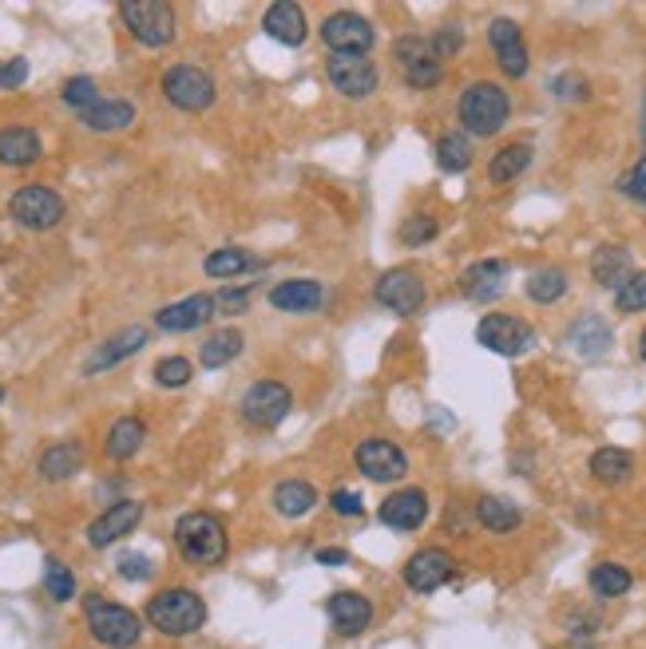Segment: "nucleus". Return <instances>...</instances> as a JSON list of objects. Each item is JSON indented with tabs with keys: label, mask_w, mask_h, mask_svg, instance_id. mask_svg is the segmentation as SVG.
Masks as SVG:
<instances>
[{
	"label": "nucleus",
	"mask_w": 646,
	"mask_h": 649,
	"mask_svg": "<svg viewBox=\"0 0 646 649\" xmlns=\"http://www.w3.org/2000/svg\"><path fill=\"white\" fill-rule=\"evenodd\" d=\"M611 324L602 321V317H580V321L571 324L568 333V345L580 353L583 360H599L611 353Z\"/></svg>",
	"instance_id": "nucleus-24"
},
{
	"label": "nucleus",
	"mask_w": 646,
	"mask_h": 649,
	"mask_svg": "<svg viewBox=\"0 0 646 649\" xmlns=\"http://www.w3.org/2000/svg\"><path fill=\"white\" fill-rule=\"evenodd\" d=\"M393 56L397 64H401V72H405L409 87L425 91V87H437L444 79V64H440V56L432 52V44L425 36H401L393 44Z\"/></svg>",
	"instance_id": "nucleus-12"
},
{
	"label": "nucleus",
	"mask_w": 646,
	"mask_h": 649,
	"mask_svg": "<svg viewBox=\"0 0 646 649\" xmlns=\"http://www.w3.org/2000/svg\"><path fill=\"white\" fill-rule=\"evenodd\" d=\"M258 266H263V261L254 258V254H246V249L239 246H227V249H215V254L203 261V273L215 278V282H222V278H239V273L258 270Z\"/></svg>",
	"instance_id": "nucleus-34"
},
{
	"label": "nucleus",
	"mask_w": 646,
	"mask_h": 649,
	"mask_svg": "<svg viewBox=\"0 0 646 649\" xmlns=\"http://www.w3.org/2000/svg\"><path fill=\"white\" fill-rule=\"evenodd\" d=\"M461 290L468 302H496L508 290V261L484 258L476 266H468L461 278Z\"/></svg>",
	"instance_id": "nucleus-21"
},
{
	"label": "nucleus",
	"mask_w": 646,
	"mask_h": 649,
	"mask_svg": "<svg viewBox=\"0 0 646 649\" xmlns=\"http://www.w3.org/2000/svg\"><path fill=\"white\" fill-rule=\"evenodd\" d=\"M631 273H635V261L626 254L623 246H599L592 258V278L602 285V290H623L631 282Z\"/></svg>",
	"instance_id": "nucleus-25"
},
{
	"label": "nucleus",
	"mask_w": 646,
	"mask_h": 649,
	"mask_svg": "<svg viewBox=\"0 0 646 649\" xmlns=\"http://www.w3.org/2000/svg\"><path fill=\"white\" fill-rule=\"evenodd\" d=\"M437 167L444 174H461L472 167V139L464 131H449V135H440L437 143Z\"/></svg>",
	"instance_id": "nucleus-37"
},
{
	"label": "nucleus",
	"mask_w": 646,
	"mask_h": 649,
	"mask_svg": "<svg viewBox=\"0 0 646 649\" xmlns=\"http://www.w3.org/2000/svg\"><path fill=\"white\" fill-rule=\"evenodd\" d=\"M321 302H326V290L309 278H290V282L270 290V305L282 314H314V309H321Z\"/></svg>",
	"instance_id": "nucleus-23"
},
{
	"label": "nucleus",
	"mask_w": 646,
	"mask_h": 649,
	"mask_svg": "<svg viewBox=\"0 0 646 649\" xmlns=\"http://www.w3.org/2000/svg\"><path fill=\"white\" fill-rule=\"evenodd\" d=\"M263 28L270 40L285 44V48H297V44H306L309 36V24H306V12L297 9L294 0H282V4H270L263 16Z\"/></svg>",
	"instance_id": "nucleus-22"
},
{
	"label": "nucleus",
	"mask_w": 646,
	"mask_h": 649,
	"mask_svg": "<svg viewBox=\"0 0 646 649\" xmlns=\"http://www.w3.org/2000/svg\"><path fill=\"white\" fill-rule=\"evenodd\" d=\"M638 353H643V360H646V329H643V336H638Z\"/></svg>",
	"instance_id": "nucleus-52"
},
{
	"label": "nucleus",
	"mask_w": 646,
	"mask_h": 649,
	"mask_svg": "<svg viewBox=\"0 0 646 649\" xmlns=\"http://www.w3.org/2000/svg\"><path fill=\"white\" fill-rule=\"evenodd\" d=\"M587 467H592V476L599 479V483L619 487V483H626V479H631V472H635V455L623 452V448H599Z\"/></svg>",
	"instance_id": "nucleus-32"
},
{
	"label": "nucleus",
	"mask_w": 646,
	"mask_h": 649,
	"mask_svg": "<svg viewBox=\"0 0 646 649\" xmlns=\"http://www.w3.org/2000/svg\"><path fill=\"white\" fill-rule=\"evenodd\" d=\"M631 571L626 566H619V563H599V566H592V590L599 598H623L626 590H631Z\"/></svg>",
	"instance_id": "nucleus-39"
},
{
	"label": "nucleus",
	"mask_w": 646,
	"mask_h": 649,
	"mask_svg": "<svg viewBox=\"0 0 646 649\" xmlns=\"http://www.w3.org/2000/svg\"><path fill=\"white\" fill-rule=\"evenodd\" d=\"M428 44H432V52H437V56H440V64H444V60H449V56H456V52H461L464 36L456 33V28H444V33H437V36H432V40H428Z\"/></svg>",
	"instance_id": "nucleus-47"
},
{
	"label": "nucleus",
	"mask_w": 646,
	"mask_h": 649,
	"mask_svg": "<svg viewBox=\"0 0 646 649\" xmlns=\"http://www.w3.org/2000/svg\"><path fill=\"white\" fill-rule=\"evenodd\" d=\"M432 238H437V218L413 215L405 226H401V242H405V246H425V242Z\"/></svg>",
	"instance_id": "nucleus-44"
},
{
	"label": "nucleus",
	"mask_w": 646,
	"mask_h": 649,
	"mask_svg": "<svg viewBox=\"0 0 646 649\" xmlns=\"http://www.w3.org/2000/svg\"><path fill=\"white\" fill-rule=\"evenodd\" d=\"M614 309H619V314H638V309H646V270L631 273V282L614 293Z\"/></svg>",
	"instance_id": "nucleus-42"
},
{
	"label": "nucleus",
	"mask_w": 646,
	"mask_h": 649,
	"mask_svg": "<svg viewBox=\"0 0 646 649\" xmlns=\"http://www.w3.org/2000/svg\"><path fill=\"white\" fill-rule=\"evenodd\" d=\"M353 464H357V472H362L365 479H373V483H397V479H405L409 472V455L401 452L393 440L369 436V440L357 444Z\"/></svg>",
	"instance_id": "nucleus-10"
},
{
	"label": "nucleus",
	"mask_w": 646,
	"mask_h": 649,
	"mask_svg": "<svg viewBox=\"0 0 646 649\" xmlns=\"http://www.w3.org/2000/svg\"><path fill=\"white\" fill-rule=\"evenodd\" d=\"M139 519H143L139 499H120V503H111L99 519H92L88 542L96 547V551H103V547H111V542H120L123 535H132V530L139 527Z\"/></svg>",
	"instance_id": "nucleus-17"
},
{
	"label": "nucleus",
	"mask_w": 646,
	"mask_h": 649,
	"mask_svg": "<svg viewBox=\"0 0 646 649\" xmlns=\"http://www.w3.org/2000/svg\"><path fill=\"white\" fill-rule=\"evenodd\" d=\"M242 348H246V336H242L239 329H219V333L207 336V345L198 348V360L207 368H222V365H231Z\"/></svg>",
	"instance_id": "nucleus-36"
},
{
	"label": "nucleus",
	"mask_w": 646,
	"mask_h": 649,
	"mask_svg": "<svg viewBox=\"0 0 646 649\" xmlns=\"http://www.w3.org/2000/svg\"><path fill=\"white\" fill-rule=\"evenodd\" d=\"M246 302H251V290H222L219 297H215V309H222V314H242Z\"/></svg>",
	"instance_id": "nucleus-49"
},
{
	"label": "nucleus",
	"mask_w": 646,
	"mask_h": 649,
	"mask_svg": "<svg viewBox=\"0 0 646 649\" xmlns=\"http://www.w3.org/2000/svg\"><path fill=\"white\" fill-rule=\"evenodd\" d=\"M527 297L532 302H539V305H551V302H559L563 293H568V273L559 270V266H548V270H536L532 278H527Z\"/></svg>",
	"instance_id": "nucleus-38"
},
{
	"label": "nucleus",
	"mask_w": 646,
	"mask_h": 649,
	"mask_svg": "<svg viewBox=\"0 0 646 649\" xmlns=\"http://www.w3.org/2000/svg\"><path fill=\"white\" fill-rule=\"evenodd\" d=\"M428 519V495L420 487H405V491H393V495L381 503V523L393 530H416L425 527Z\"/></svg>",
	"instance_id": "nucleus-19"
},
{
	"label": "nucleus",
	"mask_w": 646,
	"mask_h": 649,
	"mask_svg": "<svg viewBox=\"0 0 646 649\" xmlns=\"http://www.w3.org/2000/svg\"><path fill=\"white\" fill-rule=\"evenodd\" d=\"M120 21L123 28L135 36L147 48H167L175 40V9L163 4V0H123L120 4Z\"/></svg>",
	"instance_id": "nucleus-5"
},
{
	"label": "nucleus",
	"mask_w": 646,
	"mask_h": 649,
	"mask_svg": "<svg viewBox=\"0 0 646 649\" xmlns=\"http://www.w3.org/2000/svg\"><path fill=\"white\" fill-rule=\"evenodd\" d=\"M120 574L127 578V583H147V578L155 574V563L147 559V554H123Z\"/></svg>",
	"instance_id": "nucleus-45"
},
{
	"label": "nucleus",
	"mask_w": 646,
	"mask_h": 649,
	"mask_svg": "<svg viewBox=\"0 0 646 649\" xmlns=\"http://www.w3.org/2000/svg\"><path fill=\"white\" fill-rule=\"evenodd\" d=\"M147 622L163 638H191L207 622V602L186 586H167L147 602Z\"/></svg>",
	"instance_id": "nucleus-2"
},
{
	"label": "nucleus",
	"mask_w": 646,
	"mask_h": 649,
	"mask_svg": "<svg viewBox=\"0 0 646 649\" xmlns=\"http://www.w3.org/2000/svg\"><path fill=\"white\" fill-rule=\"evenodd\" d=\"M155 380L163 384V389H183L186 380H191V360L186 357H163L155 365Z\"/></svg>",
	"instance_id": "nucleus-43"
},
{
	"label": "nucleus",
	"mask_w": 646,
	"mask_h": 649,
	"mask_svg": "<svg viewBox=\"0 0 646 649\" xmlns=\"http://www.w3.org/2000/svg\"><path fill=\"white\" fill-rule=\"evenodd\" d=\"M452 574H456V559L449 551H440V547H425L405 563V586L416 595H432V590L449 583Z\"/></svg>",
	"instance_id": "nucleus-15"
},
{
	"label": "nucleus",
	"mask_w": 646,
	"mask_h": 649,
	"mask_svg": "<svg viewBox=\"0 0 646 649\" xmlns=\"http://www.w3.org/2000/svg\"><path fill=\"white\" fill-rule=\"evenodd\" d=\"M84 127L99 131V135H111V131H127L135 123V108L127 99H99L96 108H88L84 115Z\"/></svg>",
	"instance_id": "nucleus-28"
},
{
	"label": "nucleus",
	"mask_w": 646,
	"mask_h": 649,
	"mask_svg": "<svg viewBox=\"0 0 646 649\" xmlns=\"http://www.w3.org/2000/svg\"><path fill=\"white\" fill-rule=\"evenodd\" d=\"M163 96L179 111H207L215 103V79L195 64H175L163 72Z\"/></svg>",
	"instance_id": "nucleus-8"
},
{
	"label": "nucleus",
	"mask_w": 646,
	"mask_h": 649,
	"mask_svg": "<svg viewBox=\"0 0 646 649\" xmlns=\"http://www.w3.org/2000/svg\"><path fill=\"white\" fill-rule=\"evenodd\" d=\"M321 40H326L329 56H365L377 33L357 12H329L326 24H321Z\"/></svg>",
	"instance_id": "nucleus-11"
},
{
	"label": "nucleus",
	"mask_w": 646,
	"mask_h": 649,
	"mask_svg": "<svg viewBox=\"0 0 646 649\" xmlns=\"http://www.w3.org/2000/svg\"><path fill=\"white\" fill-rule=\"evenodd\" d=\"M329 622H333V629H338L341 638H357V634H365L373 622V607L369 598L357 595V590H338V595L329 598Z\"/></svg>",
	"instance_id": "nucleus-20"
},
{
	"label": "nucleus",
	"mask_w": 646,
	"mask_h": 649,
	"mask_svg": "<svg viewBox=\"0 0 646 649\" xmlns=\"http://www.w3.org/2000/svg\"><path fill=\"white\" fill-rule=\"evenodd\" d=\"M28 79V60H9L0 68V87H21Z\"/></svg>",
	"instance_id": "nucleus-50"
},
{
	"label": "nucleus",
	"mask_w": 646,
	"mask_h": 649,
	"mask_svg": "<svg viewBox=\"0 0 646 649\" xmlns=\"http://www.w3.org/2000/svg\"><path fill=\"white\" fill-rule=\"evenodd\" d=\"M143 440H147V428H143V420H135V416H123V420H115L108 428V444H103V452H108V460L123 464V460H132V455L139 452Z\"/></svg>",
	"instance_id": "nucleus-31"
},
{
	"label": "nucleus",
	"mask_w": 646,
	"mask_h": 649,
	"mask_svg": "<svg viewBox=\"0 0 646 649\" xmlns=\"http://www.w3.org/2000/svg\"><path fill=\"white\" fill-rule=\"evenodd\" d=\"M314 507H318V487L306 483V479H285L275 487V511L285 519H302Z\"/></svg>",
	"instance_id": "nucleus-29"
},
{
	"label": "nucleus",
	"mask_w": 646,
	"mask_h": 649,
	"mask_svg": "<svg viewBox=\"0 0 646 649\" xmlns=\"http://www.w3.org/2000/svg\"><path fill=\"white\" fill-rule=\"evenodd\" d=\"M476 341L496 357H524L527 348L536 345V329L524 317L512 314H488L476 324Z\"/></svg>",
	"instance_id": "nucleus-7"
},
{
	"label": "nucleus",
	"mask_w": 646,
	"mask_h": 649,
	"mask_svg": "<svg viewBox=\"0 0 646 649\" xmlns=\"http://www.w3.org/2000/svg\"><path fill=\"white\" fill-rule=\"evenodd\" d=\"M175 547L186 563L198 566V571L219 566L222 559H227V551H231L227 527H222V519L210 515V511H191V515H183V519L175 523Z\"/></svg>",
	"instance_id": "nucleus-1"
},
{
	"label": "nucleus",
	"mask_w": 646,
	"mask_h": 649,
	"mask_svg": "<svg viewBox=\"0 0 646 649\" xmlns=\"http://www.w3.org/2000/svg\"><path fill=\"white\" fill-rule=\"evenodd\" d=\"M321 566H345L350 563V551H341V547H326V551H318L314 554Z\"/></svg>",
	"instance_id": "nucleus-51"
},
{
	"label": "nucleus",
	"mask_w": 646,
	"mask_h": 649,
	"mask_svg": "<svg viewBox=\"0 0 646 649\" xmlns=\"http://www.w3.org/2000/svg\"><path fill=\"white\" fill-rule=\"evenodd\" d=\"M143 345H147V329H143V324H132V329H123V333L108 336V341H103V345L92 353L88 372H103V368L120 365V360L135 357Z\"/></svg>",
	"instance_id": "nucleus-26"
},
{
	"label": "nucleus",
	"mask_w": 646,
	"mask_h": 649,
	"mask_svg": "<svg viewBox=\"0 0 646 649\" xmlns=\"http://www.w3.org/2000/svg\"><path fill=\"white\" fill-rule=\"evenodd\" d=\"M210 317H215V297H210V293H191L183 302L163 305V309L155 314V324H159L163 333H191L198 324H207Z\"/></svg>",
	"instance_id": "nucleus-18"
},
{
	"label": "nucleus",
	"mask_w": 646,
	"mask_h": 649,
	"mask_svg": "<svg viewBox=\"0 0 646 649\" xmlns=\"http://www.w3.org/2000/svg\"><path fill=\"white\" fill-rule=\"evenodd\" d=\"M84 617H88L92 638L108 649H135L143 638V622L135 610L120 607V602H108L103 595H88L84 598Z\"/></svg>",
	"instance_id": "nucleus-4"
},
{
	"label": "nucleus",
	"mask_w": 646,
	"mask_h": 649,
	"mask_svg": "<svg viewBox=\"0 0 646 649\" xmlns=\"http://www.w3.org/2000/svg\"><path fill=\"white\" fill-rule=\"evenodd\" d=\"M326 76L345 99H369L377 91V64L369 56H329Z\"/></svg>",
	"instance_id": "nucleus-13"
},
{
	"label": "nucleus",
	"mask_w": 646,
	"mask_h": 649,
	"mask_svg": "<svg viewBox=\"0 0 646 649\" xmlns=\"http://www.w3.org/2000/svg\"><path fill=\"white\" fill-rule=\"evenodd\" d=\"M456 115H461L468 135H476V139H492L496 131L508 123V115H512V99H508V91L500 84L480 79V84L464 87L461 103H456Z\"/></svg>",
	"instance_id": "nucleus-3"
},
{
	"label": "nucleus",
	"mask_w": 646,
	"mask_h": 649,
	"mask_svg": "<svg viewBox=\"0 0 646 649\" xmlns=\"http://www.w3.org/2000/svg\"><path fill=\"white\" fill-rule=\"evenodd\" d=\"M0 404H4V389H0Z\"/></svg>",
	"instance_id": "nucleus-53"
},
{
	"label": "nucleus",
	"mask_w": 646,
	"mask_h": 649,
	"mask_svg": "<svg viewBox=\"0 0 646 649\" xmlns=\"http://www.w3.org/2000/svg\"><path fill=\"white\" fill-rule=\"evenodd\" d=\"M80 467H84V444H76V440H60V444L45 448V455H40V476L52 479V483L72 479Z\"/></svg>",
	"instance_id": "nucleus-30"
},
{
	"label": "nucleus",
	"mask_w": 646,
	"mask_h": 649,
	"mask_svg": "<svg viewBox=\"0 0 646 649\" xmlns=\"http://www.w3.org/2000/svg\"><path fill=\"white\" fill-rule=\"evenodd\" d=\"M488 44L496 48V60H500V72L512 79H524L527 76V44H524V33H520V24L508 21V16H496L492 24H488Z\"/></svg>",
	"instance_id": "nucleus-16"
},
{
	"label": "nucleus",
	"mask_w": 646,
	"mask_h": 649,
	"mask_svg": "<svg viewBox=\"0 0 646 649\" xmlns=\"http://www.w3.org/2000/svg\"><path fill=\"white\" fill-rule=\"evenodd\" d=\"M373 297H377L385 309H393V314L413 317V314H420V305H425V282H420V273L416 270H389V273H381V282H377Z\"/></svg>",
	"instance_id": "nucleus-14"
},
{
	"label": "nucleus",
	"mask_w": 646,
	"mask_h": 649,
	"mask_svg": "<svg viewBox=\"0 0 646 649\" xmlns=\"http://www.w3.org/2000/svg\"><path fill=\"white\" fill-rule=\"evenodd\" d=\"M294 408V392L282 380H258L246 396H242V420L251 428H278Z\"/></svg>",
	"instance_id": "nucleus-9"
},
{
	"label": "nucleus",
	"mask_w": 646,
	"mask_h": 649,
	"mask_svg": "<svg viewBox=\"0 0 646 649\" xmlns=\"http://www.w3.org/2000/svg\"><path fill=\"white\" fill-rule=\"evenodd\" d=\"M329 503H333V511H338V515H350V519H357V515L365 511L357 491H333V495H329Z\"/></svg>",
	"instance_id": "nucleus-48"
},
{
	"label": "nucleus",
	"mask_w": 646,
	"mask_h": 649,
	"mask_svg": "<svg viewBox=\"0 0 646 649\" xmlns=\"http://www.w3.org/2000/svg\"><path fill=\"white\" fill-rule=\"evenodd\" d=\"M45 590H48V598H52V602H72V598H76V578H72V571H68L60 559H48Z\"/></svg>",
	"instance_id": "nucleus-40"
},
{
	"label": "nucleus",
	"mask_w": 646,
	"mask_h": 649,
	"mask_svg": "<svg viewBox=\"0 0 646 649\" xmlns=\"http://www.w3.org/2000/svg\"><path fill=\"white\" fill-rule=\"evenodd\" d=\"M476 519H480L484 530H492V535H508V530H515L524 523V515H520V507H515L512 499L484 495L480 503H476Z\"/></svg>",
	"instance_id": "nucleus-33"
},
{
	"label": "nucleus",
	"mask_w": 646,
	"mask_h": 649,
	"mask_svg": "<svg viewBox=\"0 0 646 649\" xmlns=\"http://www.w3.org/2000/svg\"><path fill=\"white\" fill-rule=\"evenodd\" d=\"M9 215H12V222H16V226L36 230V234H40V230H52V226H60V222H64V198L56 195L52 186L28 183V186H21V191L12 195Z\"/></svg>",
	"instance_id": "nucleus-6"
},
{
	"label": "nucleus",
	"mask_w": 646,
	"mask_h": 649,
	"mask_svg": "<svg viewBox=\"0 0 646 649\" xmlns=\"http://www.w3.org/2000/svg\"><path fill=\"white\" fill-rule=\"evenodd\" d=\"M64 103H68L72 111H80V115H84L88 108H96V103H99L96 79H92V76L68 79V84H64Z\"/></svg>",
	"instance_id": "nucleus-41"
},
{
	"label": "nucleus",
	"mask_w": 646,
	"mask_h": 649,
	"mask_svg": "<svg viewBox=\"0 0 646 649\" xmlns=\"http://www.w3.org/2000/svg\"><path fill=\"white\" fill-rule=\"evenodd\" d=\"M619 191H623L626 198H635V203H643L646 206V155L638 159V167L631 174H623L619 179Z\"/></svg>",
	"instance_id": "nucleus-46"
},
{
	"label": "nucleus",
	"mask_w": 646,
	"mask_h": 649,
	"mask_svg": "<svg viewBox=\"0 0 646 649\" xmlns=\"http://www.w3.org/2000/svg\"><path fill=\"white\" fill-rule=\"evenodd\" d=\"M45 155L40 135L33 127H9L0 131V167H33Z\"/></svg>",
	"instance_id": "nucleus-27"
},
{
	"label": "nucleus",
	"mask_w": 646,
	"mask_h": 649,
	"mask_svg": "<svg viewBox=\"0 0 646 649\" xmlns=\"http://www.w3.org/2000/svg\"><path fill=\"white\" fill-rule=\"evenodd\" d=\"M527 167H532V147H527V143H508V147H500V151L492 155V162H488V179H492V183H512Z\"/></svg>",
	"instance_id": "nucleus-35"
}]
</instances>
